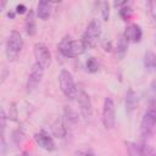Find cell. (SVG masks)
<instances>
[{"instance_id":"6da1fadb","label":"cell","mask_w":156,"mask_h":156,"mask_svg":"<svg viewBox=\"0 0 156 156\" xmlns=\"http://www.w3.org/2000/svg\"><path fill=\"white\" fill-rule=\"evenodd\" d=\"M58 52L65 57H77L85 51V46L82 40H74L69 35H66L61 39L57 45Z\"/></svg>"},{"instance_id":"7a4b0ae2","label":"cell","mask_w":156,"mask_h":156,"mask_svg":"<svg viewBox=\"0 0 156 156\" xmlns=\"http://www.w3.org/2000/svg\"><path fill=\"white\" fill-rule=\"evenodd\" d=\"M100 35H101V23H100L99 20L94 18L87 26L80 40H82V43L84 44V46L87 49H93L98 44V41L100 39Z\"/></svg>"},{"instance_id":"3957f363","label":"cell","mask_w":156,"mask_h":156,"mask_svg":"<svg viewBox=\"0 0 156 156\" xmlns=\"http://www.w3.org/2000/svg\"><path fill=\"white\" fill-rule=\"evenodd\" d=\"M58 84H60V89L62 91V94L67 98V99H76L77 94H78V89L76 87L73 76L71 74L69 71L67 69H62L58 74Z\"/></svg>"},{"instance_id":"277c9868","label":"cell","mask_w":156,"mask_h":156,"mask_svg":"<svg viewBox=\"0 0 156 156\" xmlns=\"http://www.w3.org/2000/svg\"><path fill=\"white\" fill-rule=\"evenodd\" d=\"M23 48V39L20 32L12 30L9 34V38L6 40V46H5V52L6 56L10 61H13L18 57L21 50Z\"/></svg>"},{"instance_id":"5b68a950","label":"cell","mask_w":156,"mask_h":156,"mask_svg":"<svg viewBox=\"0 0 156 156\" xmlns=\"http://www.w3.org/2000/svg\"><path fill=\"white\" fill-rule=\"evenodd\" d=\"M156 133V108H149L140 122V134L144 139L151 138Z\"/></svg>"},{"instance_id":"8992f818","label":"cell","mask_w":156,"mask_h":156,"mask_svg":"<svg viewBox=\"0 0 156 156\" xmlns=\"http://www.w3.org/2000/svg\"><path fill=\"white\" fill-rule=\"evenodd\" d=\"M102 124L106 129H112L116 126V107L111 96H106L102 106Z\"/></svg>"},{"instance_id":"52a82bcc","label":"cell","mask_w":156,"mask_h":156,"mask_svg":"<svg viewBox=\"0 0 156 156\" xmlns=\"http://www.w3.org/2000/svg\"><path fill=\"white\" fill-rule=\"evenodd\" d=\"M77 101H78V108L80 112V116L84 121L89 122L93 116V106L89 95L84 90H79L77 94Z\"/></svg>"},{"instance_id":"ba28073f","label":"cell","mask_w":156,"mask_h":156,"mask_svg":"<svg viewBox=\"0 0 156 156\" xmlns=\"http://www.w3.org/2000/svg\"><path fill=\"white\" fill-rule=\"evenodd\" d=\"M44 67L39 63H34L32 66V69L28 74V79H27V83H26V89L27 91H33L41 82L43 79V76H44Z\"/></svg>"},{"instance_id":"9c48e42d","label":"cell","mask_w":156,"mask_h":156,"mask_svg":"<svg viewBox=\"0 0 156 156\" xmlns=\"http://www.w3.org/2000/svg\"><path fill=\"white\" fill-rule=\"evenodd\" d=\"M34 57H35L37 63H39L44 68H46L50 65V61H51V54L49 51V48L44 43H35V45H34Z\"/></svg>"},{"instance_id":"30bf717a","label":"cell","mask_w":156,"mask_h":156,"mask_svg":"<svg viewBox=\"0 0 156 156\" xmlns=\"http://www.w3.org/2000/svg\"><path fill=\"white\" fill-rule=\"evenodd\" d=\"M34 140L41 149H44L46 151H54L56 149V144H55L52 136L44 129H41L34 134Z\"/></svg>"},{"instance_id":"8fae6325","label":"cell","mask_w":156,"mask_h":156,"mask_svg":"<svg viewBox=\"0 0 156 156\" xmlns=\"http://www.w3.org/2000/svg\"><path fill=\"white\" fill-rule=\"evenodd\" d=\"M123 35L128 39V41H133V43H139L143 38V30L139 24H130L128 27H126Z\"/></svg>"},{"instance_id":"7c38bea8","label":"cell","mask_w":156,"mask_h":156,"mask_svg":"<svg viewBox=\"0 0 156 156\" xmlns=\"http://www.w3.org/2000/svg\"><path fill=\"white\" fill-rule=\"evenodd\" d=\"M138 102H139V98H138V94L132 89L129 88L126 93V100H124V106H126V112L128 115L133 113L134 110L138 106Z\"/></svg>"},{"instance_id":"4fadbf2b","label":"cell","mask_w":156,"mask_h":156,"mask_svg":"<svg viewBox=\"0 0 156 156\" xmlns=\"http://www.w3.org/2000/svg\"><path fill=\"white\" fill-rule=\"evenodd\" d=\"M51 132H52V134H54L56 138L62 139V138L66 136V134H67V128H66V124H65V122H63L62 118L57 117V118L54 121V123L51 124Z\"/></svg>"},{"instance_id":"5bb4252c","label":"cell","mask_w":156,"mask_h":156,"mask_svg":"<svg viewBox=\"0 0 156 156\" xmlns=\"http://www.w3.org/2000/svg\"><path fill=\"white\" fill-rule=\"evenodd\" d=\"M24 28H26V33L29 37H33L37 33V22H35V15L33 12V10H29L27 13V18L24 22Z\"/></svg>"},{"instance_id":"9a60e30c","label":"cell","mask_w":156,"mask_h":156,"mask_svg":"<svg viewBox=\"0 0 156 156\" xmlns=\"http://www.w3.org/2000/svg\"><path fill=\"white\" fill-rule=\"evenodd\" d=\"M128 39L121 34L119 38H118V41H117V46H116V56L118 60H123L124 56L127 55V51H128Z\"/></svg>"},{"instance_id":"2e32d148","label":"cell","mask_w":156,"mask_h":156,"mask_svg":"<svg viewBox=\"0 0 156 156\" xmlns=\"http://www.w3.org/2000/svg\"><path fill=\"white\" fill-rule=\"evenodd\" d=\"M51 13V4L48 1H39L37 5V16L38 18L45 21Z\"/></svg>"},{"instance_id":"e0dca14e","label":"cell","mask_w":156,"mask_h":156,"mask_svg":"<svg viewBox=\"0 0 156 156\" xmlns=\"http://www.w3.org/2000/svg\"><path fill=\"white\" fill-rule=\"evenodd\" d=\"M144 67L150 72L156 71V55L151 50H147L144 54Z\"/></svg>"},{"instance_id":"ac0fdd59","label":"cell","mask_w":156,"mask_h":156,"mask_svg":"<svg viewBox=\"0 0 156 156\" xmlns=\"http://www.w3.org/2000/svg\"><path fill=\"white\" fill-rule=\"evenodd\" d=\"M126 147H127L128 156H143L140 145H138L133 141H126Z\"/></svg>"},{"instance_id":"d6986e66","label":"cell","mask_w":156,"mask_h":156,"mask_svg":"<svg viewBox=\"0 0 156 156\" xmlns=\"http://www.w3.org/2000/svg\"><path fill=\"white\" fill-rule=\"evenodd\" d=\"M99 67H100V65H99V61L95 58V57H89L87 61H85V68H87V71L89 72V73H95V72H98L99 71Z\"/></svg>"},{"instance_id":"ffe728a7","label":"cell","mask_w":156,"mask_h":156,"mask_svg":"<svg viewBox=\"0 0 156 156\" xmlns=\"http://www.w3.org/2000/svg\"><path fill=\"white\" fill-rule=\"evenodd\" d=\"M65 117L66 119L69 122V123H77L79 121V117H78V113L69 106H66L65 107Z\"/></svg>"},{"instance_id":"44dd1931","label":"cell","mask_w":156,"mask_h":156,"mask_svg":"<svg viewBox=\"0 0 156 156\" xmlns=\"http://www.w3.org/2000/svg\"><path fill=\"white\" fill-rule=\"evenodd\" d=\"M99 6L101 10L102 20L108 21V18H110V4H108V1H101V2H99Z\"/></svg>"},{"instance_id":"7402d4cb","label":"cell","mask_w":156,"mask_h":156,"mask_svg":"<svg viewBox=\"0 0 156 156\" xmlns=\"http://www.w3.org/2000/svg\"><path fill=\"white\" fill-rule=\"evenodd\" d=\"M147 7H149V13L152 20V23L156 26V0L147 1Z\"/></svg>"},{"instance_id":"603a6c76","label":"cell","mask_w":156,"mask_h":156,"mask_svg":"<svg viewBox=\"0 0 156 156\" xmlns=\"http://www.w3.org/2000/svg\"><path fill=\"white\" fill-rule=\"evenodd\" d=\"M119 16L122 17L123 21H127V20L130 18V16H132V9H130V6L128 4L126 6H123V7L119 9Z\"/></svg>"},{"instance_id":"cb8c5ba5","label":"cell","mask_w":156,"mask_h":156,"mask_svg":"<svg viewBox=\"0 0 156 156\" xmlns=\"http://www.w3.org/2000/svg\"><path fill=\"white\" fill-rule=\"evenodd\" d=\"M16 117H17L16 105H15V104H11V107H10V118H11L12 121H16Z\"/></svg>"},{"instance_id":"d4e9b609","label":"cell","mask_w":156,"mask_h":156,"mask_svg":"<svg viewBox=\"0 0 156 156\" xmlns=\"http://www.w3.org/2000/svg\"><path fill=\"white\" fill-rule=\"evenodd\" d=\"M22 133L20 132V130H16V132H13V136H12V140L16 143V144H18V143H21V140H22Z\"/></svg>"},{"instance_id":"484cf974","label":"cell","mask_w":156,"mask_h":156,"mask_svg":"<svg viewBox=\"0 0 156 156\" xmlns=\"http://www.w3.org/2000/svg\"><path fill=\"white\" fill-rule=\"evenodd\" d=\"M16 13H18V15H23L24 12H27V7H26V5H23V4H18L17 6H16Z\"/></svg>"},{"instance_id":"4316f807","label":"cell","mask_w":156,"mask_h":156,"mask_svg":"<svg viewBox=\"0 0 156 156\" xmlns=\"http://www.w3.org/2000/svg\"><path fill=\"white\" fill-rule=\"evenodd\" d=\"M74 156H95L91 151H85V150H79L74 154Z\"/></svg>"},{"instance_id":"83f0119b","label":"cell","mask_w":156,"mask_h":156,"mask_svg":"<svg viewBox=\"0 0 156 156\" xmlns=\"http://www.w3.org/2000/svg\"><path fill=\"white\" fill-rule=\"evenodd\" d=\"M151 90H152V91L156 94V79L151 82Z\"/></svg>"},{"instance_id":"f1b7e54d","label":"cell","mask_w":156,"mask_h":156,"mask_svg":"<svg viewBox=\"0 0 156 156\" xmlns=\"http://www.w3.org/2000/svg\"><path fill=\"white\" fill-rule=\"evenodd\" d=\"M15 16H16V11H10V12L7 13V17H10L11 20L15 18Z\"/></svg>"},{"instance_id":"f546056e","label":"cell","mask_w":156,"mask_h":156,"mask_svg":"<svg viewBox=\"0 0 156 156\" xmlns=\"http://www.w3.org/2000/svg\"><path fill=\"white\" fill-rule=\"evenodd\" d=\"M20 156H29V155H28L27 152H23V154H22V155H20Z\"/></svg>"},{"instance_id":"4dcf8cb0","label":"cell","mask_w":156,"mask_h":156,"mask_svg":"<svg viewBox=\"0 0 156 156\" xmlns=\"http://www.w3.org/2000/svg\"><path fill=\"white\" fill-rule=\"evenodd\" d=\"M154 39H155V44H156V35H155V37H154Z\"/></svg>"},{"instance_id":"1f68e13d","label":"cell","mask_w":156,"mask_h":156,"mask_svg":"<svg viewBox=\"0 0 156 156\" xmlns=\"http://www.w3.org/2000/svg\"><path fill=\"white\" fill-rule=\"evenodd\" d=\"M151 156H156V152H154V154H152V155H151Z\"/></svg>"}]
</instances>
